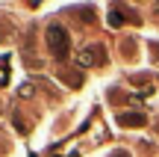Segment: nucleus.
Returning a JSON list of instances; mask_svg holds the SVG:
<instances>
[{
	"label": "nucleus",
	"instance_id": "obj_1",
	"mask_svg": "<svg viewBox=\"0 0 159 157\" xmlns=\"http://www.w3.org/2000/svg\"><path fill=\"white\" fill-rule=\"evenodd\" d=\"M47 47H50V53L53 56H68V51H71V36H68V30L62 27V24H50L47 27Z\"/></svg>",
	"mask_w": 159,
	"mask_h": 157
},
{
	"label": "nucleus",
	"instance_id": "obj_2",
	"mask_svg": "<svg viewBox=\"0 0 159 157\" xmlns=\"http://www.w3.org/2000/svg\"><path fill=\"white\" fill-rule=\"evenodd\" d=\"M103 59H106V53H103V47H97V45L83 47V51L77 53V65H80V68H91V65H100Z\"/></svg>",
	"mask_w": 159,
	"mask_h": 157
},
{
	"label": "nucleus",
	"instance_id": "obj_3",
	"mask_svg": "<svg viewBox=\"0 0 159 157\" xmlns=\"http://www.w3.org/2000/svg\"><path fill=\"white\" fill-rule=\"evenodd\" d=\"M118 122L124 125V128H139V125H144L148 119H144V113H121Z\"/></svg>",
	"mask_w": 159,
	"mask_h": 157
},
{
	"label": "nucleus",
	"instance_id": "obj_4",
	"mask_svg": "<svg viewBox=\"0 0 159 157\" xmlns=\"http://www.w3.org/2000/svg\"><path fill=\"white\" fill-rule=\"evenodd\" d=\"M109 27H124V15H121L118 9L109 12Z\"/></svg>",
	"mask_w": 159,
	"mask_h": 157
},
{
	"label": "nucleus",
	"instance_id": "obj_5",
	"mask_svg": "<svg viewBox=\"0 0 159 157\" xmlns=\"http://www.w3.org/2000/svg\"><path fill=\"white\" fill-rule=\"evenodd\" d=\"M21 95H24V98H30V95H33V86H30V83H27V86H21Z\"/></svg>",
	"mask_w": 159,
	"mask_h": 157
},
{
	"label": "nucleus",
	"instance_id": "obj_6",
	"mask_svg": "<svg viewBox=\"0 0 159 157\" xmlns=\"http://www.w3.org/2000/svg\"><path fill=\"white\" fill-rule=\"evenodd\" d=\"M112 157H130V154H127V151H115Z\"/></svg>",
	"mask_w": 159,
	"mask_h": 157
}]
</instances>
